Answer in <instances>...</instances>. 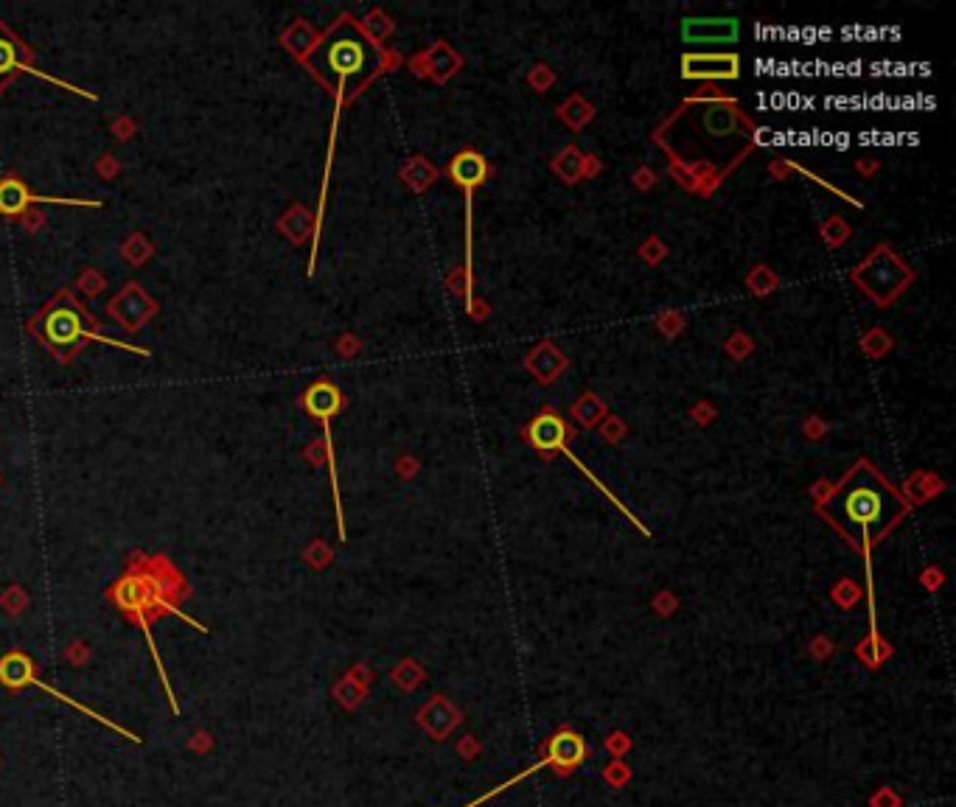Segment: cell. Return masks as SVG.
<instances>
[{"label": "cell", "mask_w": 956, "mask_h": 807, "mask_svg": "<svg viewBox=\"0 0 956 807\" xmlns=\"http://www.w3.org/2000/svg\"><path fill=\"white\" fill-rule=\"evenodd\" d=\"M449 177L455 180L463 191H474L480 183H486L488 166L477 152H460L449 166Z\"/></svg>", "instance_id": "cell-10"}, {"label": "cell", "mask_w": 956, "mask_h": 807, "mask_svg": "<svg viewBox=\"0 0 956 807\" xmlns=\"http://www.w3.org/2000/svg\"><path fill=\"white\" fill-rule=\"evenodd\" d=\"M584 757H586L584 737L575 735V732H570V729L558 732V735L550 740V754H547V760H550V763L561 765V768H575V765L584 763Z\"/></svg>", "instance_id": "cell-11"}, {"label": "cell", "mask_w": 956, "mask_h": 807, "mask_svg": "<svg viewBox=\"0 0 956 807\" xmlns=\"http://www.w3.org/2000/svg\"><path fill=\"white\" fill-rule=\"evenodd\" d=\"M682 37H685V43H735L738 40V20H729V17H713V20L693 17V20H685Z\"/></svg>", "instance_id": "cell-8"}, {"label": "cell", "mask_w": 956, "mask_h": 807, "mask_svg": "<svg viewBox=\"0 0 956 807\" xmlns=\"http://www.w3.org/2000/svg\"><path fill=\"white\" fill-rule=\"evenodd\" d=\"M306 410L312 412L314 418L323 421V432H326V446H329V463H331V482H334V505H337V522H340V538H345V524H343V505H340V485H337V466H334V449H331V415L340 412L343 398L337 393V387L331 382H317L309 387L306 393Z\"/></svg>", "instance_id": "cell-6"}, {"label": "cell", "mask_w": 956, "mask_h": 807, "mask_svg": "<svg viewBox=\"0 0 956 807\" xmlns=\"http://www.w3.org/2000/svg\"><path fill=\"white\" fill-rule=\"evenodd\" d=\"M909 505L889 485L881 471L870 463H858L830 496L819 505V513L828 519L844 538L864 555L903 519Z\"/></svg>", "instance_id": "cell-1"}, {"label": "cell", "mask_w": 956, "mask_h": 807, "mask_svg": "<svg viewBox=\"0 0 956 807\" xmlns=\"http://www.w3.org/2000/svg\"><path fill=\"white\" fill-rule=\"evenodd\" d=\"M31 202H48V205H99V202H87V199H59V197H37L29 188H23L20 180H6L0 183V213L15 216Z\"/></svg>", "instance_id": "cell-9"}, {"label": "cell", "mask_w": 956, "mask_h": 807, "mask_svg": "<svg viewBox=\"0 0 956 807\" xmlns=\"http://www.w3.org/2000/svg\"><path fill=\"white\" fill-rule=\"evenodd\" d=\"M682 118H687V135H699V138H693V141H687V155H699L696 160H701V155H707V149H710V163L718 160L721 152H727L724 146H735V141H741L743 135L738 132V124H741V113L735 110V107H729V104H699V107H685L682 110Z\"/></svg>", "instance_id": "cell-3"}, {"label": "cell", "mask_w": 956, "mask_h": 807, "mask_svg": "<svg viewBox=\"0 0 956 807\" xmlns=\"http://www.w3.org/2000/svg\"><path fill=\"white\" fill-rule=\"evenodd\" d=\"M85 314L79 312V306H73V303H59L54 306L51 312H48V320H45V337L48 342H54V345H71L76 340H96V342H107V345H115V348H124L129 354H141L149 356L146 348H135V345H127V342H118L110 340V337H101V334H93L90 328H85Z\"/></svg>", "instance_id": "cell-5"}, {"label": "cell", "mask_w": 956, "mask_h": 807, "mask_svg": "<svg viewBox=\"0 0 956 807\" xmlns=\"http://www.w3.org/2000/svg\"><path fill=\"white\" fill-rule=\"evenodd\" d=\"M741 59L735 54H687L682 59L685 79H738Z\"/></svg>", "instance_id": "cell-7"}, {"label": "cell", "mask_w": 956, "mask_h": 807, "mask_svg": "<svg viewBox=\"0 0 956 807\" xmlns=\"http://www.w3.org/2000/svg\"><path fill=\"white\" fill-rule=\"evenodd\" d=\"M23 59L17 57V43L15 37L6 29H0V85L20 68Z\"/></svg>", "instance_id": "cell-13"}, {"label": "cell", "mask_w": 956, "mask_h": 807, "mask_svg": "<svg viewBox=\"0 0 956 807\" xmlns=\"http://www.w3.org/2000/svg\"><path fill=\"white\" fill-rule=\"evenodd\" d=\"M0 684H6L9 690H20V687H26V684H31V687H37V690H43V693H48V695H51V698H57V701H65V704H71L73 709H79V712H85L87 718H93V721L101 723V726H107V729H113L115 735H124V737H127V740H129V743H138V746H141V743H143L141 735H135V732H129V729H124L121 723H115V721H110V718H104V715H99V712H93V709H87L85 704H79V701H73L71 695L59 693V690H54V687H48L45 681L37 679V676H34V665H31V659H29V656H23V653H9L6 659H0Z\"/></svg>", "instance_id": "cell-4"}, {"label": "cell", "mask_w": 956, "mask_h": 807, "mask_svg": "<svg viewBox=\"0 0 956 807\" xmlns=\"http://www.w3.org/2000/svg\"><path fill=\"white\" fill-rule=\"evenodd\" d=\"M567 435V424L558 418L556 412H542L533 424H530V443L542 452L556 449L558 443Z\"/></svg>", "instance_id": "cell-12"}, {"label": "cell", "mask_w": 956, "mask_h": 807, "mask_svg": "<svg viewBox=\"0 0 956 807\" xmlns=\"http://www.w3.org/2000/svg\"><path fill=\"white\" fill-rule=\"evenodd\" d=\"M306 65L323 87L334 93L337 107H343L379 73L382 54L357 20L343 17L317 40Z\"/></svg>", "instance_id": "cell-2"}]
</instances>
